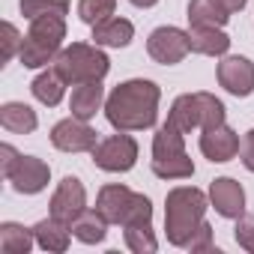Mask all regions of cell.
Instances as JSON below:
<instances>
[{"mask_svg": "<svg viewBox=\"0 0 254 254\" xmlns=\"http://www.w3.org/2000/svg\"><path fill=\"white\" fill-rule=\"evenodd\" d=\"M36 242L33 227L15 224V221H3L0 224V251L3 254H27Z\"/></svg>", "mask_w": 254, "mask_h": 254, "instance_id": "23", "label": "cell"}, {"mask_svg": "<svg viewBox=\"0 0 254 254\" xmlns=\"http://www.w3.org/2000/svg\"><path fill=\"white\" fill-rule=\"evenodd\" d=\"M30 90H33V96H36V102H42V105H48V108H54V105H60V99H63V93H66V81L57 75V69L51 66L48 72H39L36 78H33V84H30Z\"/></svg>", "mask_w": 254, "mask_h": 254, "instance_id": "25", "label": "cell"}, {"mask_svg": "<svg viewBox=\"0 0 254 254\" xmlns=\"http://www.w3.org/2000/svg\"><path fill=\"white\" fill-rule=\"evenodd\" d=\"M218 84L230 93V96H239V99H245V96H251L254 93V63L248 60V57H239V54H233V57H224L221 63H218Z\"/></svg>", "mask_w": 254, "mask_h": 254, "instance_id": "13", "label": "cell"}, {"mask_svg": "<svg viewBox=\"0 0 254 254\" xmlns=\"http://www.w3.org/2000/svg\"><path fill=\"white\" fill-rule=\"evenodd\" d=\"M189 42L191 51L203 57H224L230 48V36L221 27H189Z\"/></svg>", "mask_w": 254, "mask_h": 254, "instance_id": "18", "label": "cell"}, {"mask_svg": "<svg viewBox=\"0 0 254 254\" xmlns=\"http://www.w3.org/2000/svg\"><path fill=\"white\" fill-rule=\"evenodd\" d=\"M186 251H194V254H197V251H212V227H209L206 221H203V224L194 230V236L186 242Z\"/></svg>", "mask_w": 254, "mask_h": 254, "instance_id": "31", "label": "cell"}, {"mask_svg": "<svg viewBox=\"0 0 254 254\" xmlns=\"http://www.w3.org/2000/svg\"><path fill=\"white\" fill-rule=\"evenodd\" d=\"M105 102V87L102 81H84V84H72V99H69V111L78 120H93L96 111Z\"/></svg>", "mask_w": 254, "mask_h": 254, "instance_id": "16", "label": "cell"}, {"mask_svg": "<svg viewBox=\"0 0 254 254\" xmlns=\"http://www.w3.org/2000/svg\"><path fill=\"white\" fill-rule=\"evenodd\" d=\"M66 39V18H36L30 21V30L21 42L18 60L27 69H39L51 63L60 54V45Z\"/></svg>", "mask_w": 254, "mask_h": 254, "instance_id": "5", "label": "cell"}, {"mask_svg": "<svg viewBox=\"0 0 254 254\" xmlns=\"http://www.w3.org/2000/svg\"><path fill=\"white\" fill-rule=\"evenodd\" d=\"M72 236L84 245H96L108 236V221L99 215V209H84L75 221H72Z\"/></svg>", "mask_w": 254, "mask_h": 254, "instance_id": "24", "label": "cell"}, {"mask_svg": "<svg viewBox=\"0 0 254 254\" xmlns=\"http://www.w3.org/2000/svg\"><path fill=\"white\" fill-rule=\"evenodd\" d=\"M209 203L221 218H239L245 212V191L233 177H218L209 183Z\"/></svg>", "mask_w": 254, "mask_h": 254, "instance_id": "15", "label": "cell"}, {"mask_svg": "<svg viewBox=\"0 0 254 254\" xmlns=\"http://www.w3.org/2000/svg\"><path fill=\"white\" fill-rule=\"evenodd\" d=\"M132 36H135L132 21L117 18V15H111V18L93 24V42L102 45V48H126V45L132 42Z\"/></svg>", "mask_w": 254, "mask_h": 254, "instance_id": "17", "label": "cell"}, {"mask_svg": "<svg viewBox=\"0 0 254 254\" xmlns=\"http://www.w3.org/2000/svg\"><path fill=\"white\" fill-rule=\"evenodd\" d=\"M168 123H174L180 132H194L200 129V105H197V93H183L174 99L171 105V114H168Z\"/></svg>", "mask_w": 254, "mask_h": 254, "instance_id": "21", "label": "cell"}, {"mask_svg": "<svg viewBox=\"0 0 254 254\" xmlns=\"http://www.w3.org/2000/svg\"><path fill=\"white\" fill-rule=\"evenodd\" d=\"M162 90L156 81L132 78L117 84L105 99V117L117 132H144L156 126Z\"/></svg>", "mask_w": 254, "mask_h": 254, "instance_id": "1", "label": "cell"}, {"mask_svg": "<svg viewBox=\"0 0 254 254\" xmlns=\"http://www.w3.org/2000/svg\"><path fill=\"white\" fill-rule=\"evenodd\" d=\"M153 174L159 180H189L194 174V162L186 153V132H180L174 123L165 120V126L153 138Z\"/></svg>", "mask_w": 254, "mask_h": 254, "instance_id": "3", "label": "cell"}, {"mask_svg": "<svg viewBox=\"0 0 254 254\" xmlns=\"http://www.w3.org/2000/svg\"><path fill=\"white\" fill-rule=\"evenodd\" d=\"M21 15L27 21L36 18H66L69 15V3L66 0H21Z\"/></svg>", "mask_w": 254, "mask_h": 254, "instance_id": "26", "label": "cell"}, {"mask_svg": "<svg viewBox=\"0 0 254 254\" xmlns=\"http://www.w3.org/2000/svg\"><path fill=\"white\" fill-rule=\"evenodd\" d=\"M191 51V42H189V30H180V27H156L147 39V54L162 63V66H177L186 60V54Z\"/></svg>", "mask_w": 254, "mask_h": 254, "instance_id": "9", "label": "cell"}, {"mask_svg": "<svg viewBox=\"0 0 254 254\" xmlns=\"http://www.w3.org/2000/svg\"><path fill=\"white\" fill-rule=\"evenodd\" d=\"M114 6H117V0H78V18L93 27V24L111 18Z\"/></svg>", "mask_w": 254, "mask_h": 254, "instance_id": "27", "label": "cell"}, {"mask_svg": "<svg viewBox=\"0 0 254 254\" xmlns=\"http://www.w3.org/2000/svg\"><path fill=\"white\" fill-rule=\"evenodd\" d=\"M189 27H224L230 15L221 9L218 0H189Z\"/></svg>", "mask_w": 254, "mask_h": 254, "instance_id": "22", "label": "cell"}, {"mask_svg": "<svg viewBox=\"0 0 254 254\" xmlns=\"http://www.w3.org/2000/svg\"><path fill=\"white\" fill-rule=\"evenodd\" d=\"M69 230H72V227H69L66 221L54 218V215H48V218H42V221L33 224L36 245L45 248V251H57V254L69 248Z\"/></svg>", "mask_w": 254, "mask_h": 254, "instance_id": "19", "label": "cell"}, {"mask_svg": "<svg viewBox=\"0 0 254 254\" xmlns=\"http://www.w3.org/2000/svg\"><path fill=\"white\" fill-rule=\"evenodd\" d=\"M123 236L135 254H153L159 248L156 233H153V203L147 194H138L129 215L123 218Z\"/></svg>", "mask_w": 254, "mask_h": 254, "instance_id": "7", "label": "cell"}, {"mask_svg": "<svg viewBox=\"0 0 254 254\" xmlns=\"http://www.w3.org/2000/svg\"><path fill=\"white\" fill-rule=\"evenodd\" d=\"M135 197H138V191L126 189V186H120V183H111V186H102V189H99V194H96V209H99V215H102L108 224H123V218L129 215Z\"/></svg>", "mask_w": 254, "mask_h": 254, "instance_id": "14", "label": "cell"}, {"mask_svg": "<svg viewBox=\"0 0 254 254\" xmlns=\"http://www.w3.org/2000/svg\"><path fill=\"white\" fill-rule=\"evenodd\" d=\"M239 159H242L245 171H251V174H254V129H251V132H245L242 147H239Z\"/></svg>", "mask_w": 254, "mask_h": 254, "instance_id": "32", "label": "cell"}, {"mask_svg": "<svg viewBox=\"0 0 254 254\" xmlns=\"http://www.w3.org/2000/svg\"><path fill=\"white\" fill-rule=\"evenodd\" d=\"M218 3H221V9H224L227 15H236V12H242V9H245L248 0H218Z\"/></svg>", "mask_w": 254, "mask_h": 254, "instance_id": "33", "label": "cell"}, {"mask_svg": "<svg viewBox=\"0 0 254 254\" xmlns=\"http://www.w3.org/2000/svg\"><path fill=\"white\" fill-rule=\"evenodd\" d=\"M21 42H24V36L18 33V27L6 21L3 24V60H12L21 51Z\"/></svg>", "mask_w": 254, "mask_h": 254, "instance_id": "30", "label": "cell"}, {"mask_svg": "<svg viewBox=\"0 0 254 254\" xmlns=\"http://www.w3.org/2000/svg\"><path fill=\"white\" fill-rule=\"evenodd\" d=\"M135 162H138V141L126 132H117L99 141L93 150V165L108 174H126L135 168Z\"/></svg>", "mask_w": 254, "mask_h": 254, "instance_id": "8", "label": "cell"}, {"mask_svg": "<svg viewBox=\"0 0 254 254\" xmlns=\"http://www.w3.org/2000/svg\"><path fill=\"white\" fill-rule=\"evenodd\" d=\"M239 135L230 129L227 123H218V126H209V129H200V153L212 162V165H224L230 159L239 156Z\"/></svg>", "mask_w": 254, "mask_h": 254, "instance_id": "12", "label": "cell"}, {"mask_svg": "<svg viewBox=\"0 0 254 254\" xmlns=\"http://www.w3.org/2000/svg\"><path fill=\"white\" fill-rule=\"evenodd\" d=\"M206 215V194L194 186H177L165 197V233L168 242L177 248H186V242L194 236V230L203 224Z\"/></svg>", "mask_w": 254, "mask_h": 254, "instance_id": "2", "label": "cell"}, {"mask_svg": "<svg viewBox=\"0 0 254 254\" xmlns=\"http://www.w3.org/2000/svg\"><path fill=\"white\" fill-rule=\"evenodd\" d=\"M0 171H3V177L12 183L18 194H39L51 180V168L42 159L21 156L12 144L0 147Z\"/></svg>", "mask_w": 254, "mask_h": 254, "instance_id": "6", "label": "cell"}, {"mask_svg": "<svg viewBox=\"0 0 254 254\" xmlns=\"http://www.w3.org/2000/svg\"><path fill=\"white\" fill-rule=\"evenodd\" d=\"M197 105H200V129L224 123V102L215 99L212 93H197Z\"/></svg>", "mask_w": 254, "mask_h": 254, "instance_id": "28", "label": "cell"}, {"mask_svg": "<svg viewBox=\"0 0 254 254\" xmlns=\"http://www.w3.org/2000/svg\"><path fill=\"white\" fill-rule=\"evenodd\" d=\"M48 206H51V215H54V218H60V221H66V224L72 227V221L87 209V191H84V183H81L78 177H63L60 186L54 189Z\"/></svg>", "mask_w": 254, "mask_h": 254, "instance_id": "11", "label": "cell"}, {"mask_svg": "<svg viewBox=\"0 0 254 254\" xmlns=\"http://www.w3.org/2000/svg\"><path fill=\"white\" fill-rule=\"evenodd\" d=\"M54 69L66 84H84V81H102L111 69V60L102 51V45L72 42L60 48V54L54 57Z\"/></svg>", "mask_w": 254, "mask_h": 254, "instance_id": "4", "label": "cell"}, {"mask_svg": "<svg viewBox=\"0 0 254 254\" xmlns=\"http://www.w3.org/2000/svg\"><path fill=\"white\" fill-rule=\"evenodd\" d=\"M233 239L239 248H245L248 254H254V215H239L236 218V227H233Z\"/></svg>", "mask_w": 254, "mask_h": 254, "instance_id": "29", "label": "cell"}, {"mask_svg": "<svg viewBox=\"0 0 254 254\" xmlns=\"http://www.w3.org/2000/svg\"><path fill=\"white\" fill-rule=\"evenodd\" d=\"M51 144L60 150V153H93L96 144H99V132L87 120H78V117H66L60 123H54L51 129Z\"/></svg>", "mask_w": 254, "mask_h": 254, "instance_id": "10", "label": "cell"}, {"mask_svg": "<svg viewBox=\"0 0 254 254\" xmlns=\"http://www.w3.org/2000/svg\"><path fill=\"white\" fill-rule=\"evenodd\" d=\"M132 6H138V9H150V6H156L159 0H129Z\"/></svg>", "mask_w": 254, "mask_h": 254, "instance_id": "34", "label": "cell"}, {"mask_svg": "<svg viewBox=\"0 0 254 254\" xmlns=\"http://www.w3.org/2000/svg\"><path fill=\"white\" fill-rule=\"evenodd\" d=\"M0 126H3L6 132L12 135H30L39 120H36V111L24 102H6L3 108H0Z\"/></svg>", "mask_w": 254, "mask_h": 254, "instance_id": "20", "label": "cell"}]
</instances>
